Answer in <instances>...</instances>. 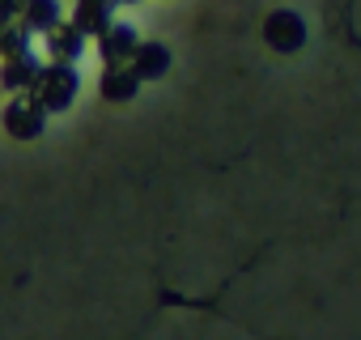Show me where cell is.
<instances>
[{"label": "cell", "mask_w": 361, "mask_h": 340, "mask_svg": "<svg viewBox=\"0 0 361 340\" xmlns=\"http://www.w3.org/2000/svg\"><path fill=\"white\" fill-rule=\"evenodd\" d=\"M30 35H47L51 26H60V5L56 0H26V9L18 18Z\"/></svg>", "instance_id": "obj_8"}, {"label": "cell", "mask_w": 361, "mask_h": 340, "mask_svg": "<svg viewBox=\"0 0 361 340\" xmlns=\"http://www.w3.org/2000/svg\"><path fill=\"white\" fill-rule=\"evenodd\" d=\"M115 5H136V0H115Z\"/></svg>", "instance_id": "obj_12"}, {"label": "cell", "mask_w": 361, "mask_h": 340, "mask_svg": "<svg viewBox=\"0 0 361 340\" xmlns=\"http://www.w3.org/2000/svg\"><path fill=\"white\" fill-rule=\"evenodd\" d=\"M0 123H5V132H9L13 140H39L43 128H47V115H43V107H39L30 94H18V98L5 107Z\"/></svg>", "instance_id": "obj_2"}, {"label": "cell", "mask_w": 361, "mask_h": 340, "mask_svg": "<svg viewBox=\"0 0 361 340\" xmlns=\"http://www.w3.org/2000/svg\"><path fill=\"white\" fill-rule=\"evenodd\" d=\"M136 77H132V68H106L102 73V81H98V90H102V98L106 102H128L132 94H136Z\"/></svg>", "instance_id": "obj_9"}, {"label": "cell", "mask_w": 361, "mask_h": 340, "mask_svg": "<svg viewBox=\"0 0 361 340\" xmlns=\"http://www.w3.org/2000/svg\"><path fill=\"white\" fill-rule=\"evenodd\" d=\"M128 68H132L136 81H153V77H161V73L170 68V51H166L161 43H140V47L132 51Z\"/></svg>", "instance_id": "obj_6"}, {"label": "cell", "mask_w": 361, "mask_h": 340, "mask_svg": "<svg viewBox=\"0 0 361 340\" xmlns=\"http://www.w3.org/2000/svg\"><path fill=\"white\" fill-rule=\"evenodd\" d=\"M111 9L115 0H77V13H73V26L90 39V35H102L111 26Z\"/></svg>", "instance_id": "obj_7"}, {"label": "cell", "mask_w": 361, "mask_h": 340, "mask_svg": "<svg viewBox=\"0 0 361 340\" xmlns=\"http://www.w3.org/2000/svg\"><path fill=\"white\" fill-rule=\"evenodd\" d=\"M140 43H136V30L132 26H106L102 35H98V56H102V64L106 68H128V60H132V51H136Z\"/></svg>", "instance_id": "obj_3"}, {"label": "cell", "mask_w": 361, "mask_h": 340, "mask_svg": "<svg viewBox=\"0 0 361 340\" xmlns=\"http://www.w3.org/2000/svg\"><path fill=\"white\" fill-rule=\"evenodd\" d=\"M39 73H43V60H39L35 51H26V56H13V60L0 64V85L18 98V94H30V90H35Z\"/></svg>", "instance_id": "obj_4"}, {"label": "cell", "mask_w": 361, "mask_h": 340, "mask_svg": "<svg viewBox=\"0 0 361 340\" xmlns=\"http://www.w3.org/2000/svg\"><path fill=\"white\" fill-rule=\"evenodd\" d=\"M77 90H81V77H77L73 64H43V73H39V81H35V90H30V98L43 107V115H60V111L73 107Z\"/></svg>", "instance_id": "obj_1"}, {"label": "cell", "mask_w": 361, "mask_h": 340, "mask_svg": "<svg viewBox=\"0 0 361 340\" xmlns=\"http://www.w3.org/2000/svg\"><path fill=\"white\" fill-rule=\"evenodd\" d=\"M81 51H85V35L73 22H60V26L47 30V56H51V64H73Z\"/></svg>", "instance_id": "obj_5"}, {"label": "cell", "mask_w": 361, "mask_h": 340, "mask_svg": "<svg viewBox=\"0 0 361 340\" xmlns=\"http://www.w3.org/2000/svg\"><path fill=\"white\" fill-rule=\"evenodd\" d=\"M30 30L22 22H5L0 26V60H13V56H26L30 51Z\"/></svg>", "instance_id": "obj_10"}, {"label": "cell", "mask_w": 361, "mask_h": 340, "mask_svg": "<svg viewBox=\"0 0 361 340\" xmlns=\"http://www.w3.org/2000/svg\"><path fill=\"white\" fill-rule=\"evenodd\" d=\"M22 9H26V0H0V26H5V22H18Z\"/></svg>", "instance_id": "obj_11"}]
</instances>
